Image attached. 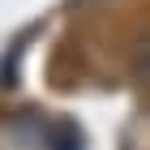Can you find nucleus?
Wrapping results in <instances>:
<instances>
[{
    "label": "nucleus",
    "mask_w": 150,
    "mask_h": 150,
    "mask_svg": "<svg viewBox=\"0 0 150 150\" xmlns=\"http://www.w3.org/2000/svg\"><path fill=\"white\" fill-rule=\"evenodd\" d=\"M129 73H133V81L142 90H150V30H142L133 52H129Z\"/></svg>",
    "instance_id": "f257e3e1"
}]
</instances>
